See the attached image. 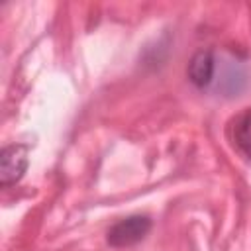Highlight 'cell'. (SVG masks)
<instances>
[{"label": "cell", "instance_id": "277c9868", "mask_svg": "<svg viewBox=\"0 0 251 251\" xmlns=\"http://www.w3.org/2000/svg\"><path fill=\"white\" fill-rule=\"evenodd\" d=\"M231 141L235 149L251 161V108L241 110L233 120H231Z\"/></svg>", "mask_w": 251, "mask_h": 251}, {"label": "cell", "instance_id": "3957f363", "mask_svg": "<svg viewBox=\"0 0 251 251\" xmlns=\"http://www.w3.org/2000/svg\"><path fill=\"white\" fill-rule=\"evenodd\" d=\"M216 75V61H214V53L208 49H202L198 53L192 55L190 63H188V78L194 86L198 88H206L212 78Z\"/></svg>", "mask_w": 251, "mask_h": 251}, {"label": "cell", "instance_id": "7a4b0ae2", "mask_svg": "<svg viewBox=\"0 0 251 251\" xmlns=\"http://www.w3.org/2000/svg\"><path fill=\"white\" fill-rule=\"evenodd\" d=\"M27 155H29V147L24 143H12L2 149L0 153V184L2 186H12L24 176L27 169Z\"/></svg>", "mask_w": 251, "mask_h": 251}, {"label": "cell", "instance_id": "6da1fadb", "mask_svg": "<svg viewBox=\"0 0 251 251\" xmlns=\"http://www.w3.org/2000/svg\"><path fill=\"white\" fill-rule=\"evenodd\" d=\"M151 229V220L147 216H127L120 222H116L108 233H106V241L112 247H129L139 243Z\"/></svg>", "mask_w": 251, "mask_h": 251}]
</instances>
